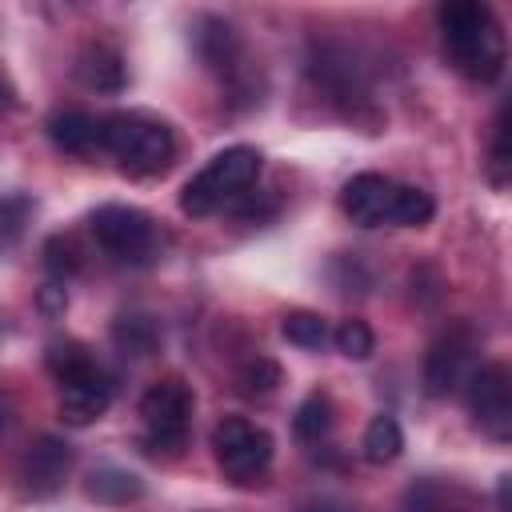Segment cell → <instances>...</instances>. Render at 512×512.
I'll use <instances>...</instances> for the list:
<instances>
[{
    "mask_svg": "<svg viewBox=\"0 0 512 512\" xmlns=\"http://www.w3.org/2000/svg\"><path fill=\"white\" fill-rule=\"evenodd\" d=\"M444 52L456 72L468 80H496L504 72V32L488 4L480 0H448L440 4Z\"/></svg>",
    "mask_w": 512,
    "mask_h": 512,
    "instance_id": "1",
    "label": "cell"
},
{
    "mask_svg": "<svg viewBox=\"0 0 512 512\" xmlns=\"http://www.w3.org/2000/svg\"><path fill=\"white\" fill-rule=\"evenodd\" d=\"M340 208L352 224L360 228H380V224H400V228H420L432 220L436 204L424 188L396 184L380 172H360L344 184Z\"/></svg>",
    "mask_w": 512,
    "mask_h": 512,
    "instance_id": "2",
    "label": "cell"
},
{
    "mask_svg": "<svg viewBox=\"0 0 512 512\" xmlns=\"http://www.w3.org/2000/svg\"><path fill=\"white\" fill-rule=\"evenodd\" d=\"M104 152L116 156V164L124 172L136 176H152L164 172L176 156V136L168 124L140 116V112H116L104 116Z\"/></svg>",
    "mask_w": 512,
    "mask_h": 512,
    "instance_id": "3",
    "label": "cell"
},
{
    "mask_svg": "<svg viewBox=\"0 0 512 512\" xmlns=\"http://www.w3.org/2000/svg\"><path fill=\"white\" fill-rule=\"evenodd\" d=\"M260 176V152L248 144H232L224 152H216L180 192V208L188 216H212L220 212L228 200H236L252 180Z\"/></svg>",
    "mask_w": 512,
    "mask_h": 512,
    "instance_id": "4",
    "label": "cell"
},
{
    "mask_svg": "<svg viewBox=\"0 0 512 512\" xmlns=\"http://www.w3.org/2000/svg\"><path fill=\"white\" fill-rule=\"evenodd\" d=\"M192 388L176 376L156 380L140 396V420H144V448L152 456H180L188 444V424H192Z\"/></svg>",
    "mask_w": 512,
    "mask_h": 512,
    "instance_id": "5",
    "label": "cell"
},
{
    "mask_svg": "<svg viewBox=\"0 0 512 512\" xmlns=\"http://www.w3.org/2000/svg\"><path fill=\"white\" fill-rule=\"evenodd\" d=\"M212 452L232 484H256L272 464V436L244 416H224L212 428Z\"/></svg>",
    "mask_w": 512,
    "mask_h": 512,
    "instance_id": "6",
    "label": "cell"
},
{
    "mask_svg": "<svg viewBox=\"0 0 512 512\" xmlns=\"http://www.w3.org/2000/svg\"><path fill=\"white\" fill-rule=\"evenodd\" d=\"M96 244L120 264H148L156 252V224L128 204H100L88 220Z\"/></svg>",
    "mask_w": 512,
    "mask_h": 512,
    "instance_id": "7",
    "label": "cell"
},
{
    "mask_svg": "<svg viewBox=\"0 0 512 512\" xmlns=\"http://www.w3.org/2000/svg\"><path fill=\"white\" fill-rule=\"evenodd\" d=\"M468 408L492 440L512 436V376L504 364H480L468 380Z\"/></svg>",
    "mask_w": 512,
    "mask_h": 512,
    "instance_id": "8",
    "label": "cell"
},
{
    "mask_svg": "<svg viewBox=\"0 0 512 512\" xmlns=\"http://www.w3.org/2000/svg\"><path fill=\"white\" fill-rule=\"evenodd\" d=\"M476 372V344L468 332H444L432 348H428V360H424V388L428 396H452L460 388H468Z\"/></svg>",
    "mask_w": 512,
    "mask_h": 512,
    "instance_id": "9",
    "label": "cell"
},
{
    "mask_svg": "<svg viewBox=\"0 0 512 512\" xmlns=\"http://www.w3.org/2000/svg\"><path fill=\"white\" fill-rule=\"evenodd\" d=\"M108 404H112V380L96 360L60 380V416H64V424H76V428L92 424L108 412Z\"/></svg>",
    "mask_w": 512,
    "mask_h": 512,
    "instance_id": "10",
    "label": "cell"
},
{
    "mask_svg": "<svg viewBox=\"0 0 512 512\" xmlns=\"http://www.w3.org/2000/svg\"><path fill=\"white\" fill-rule=\"evenodd\" d=\"M68 468H72V452H68V444L56 440V436H40V440L24 452V484H28L32 496H52V492L64 484Z\"/></svg>",
    "mask_w": 512,
    "mask_h": 512,
    "instance_id": "11",
    "label": "cell"
},
{
    "mask_svg": "<svg viewBox=\"0 0 512 512\" xmlns=\"http://www.w3.org/2000/svg\"><path fill=\"white\" fill-rule=\"evenodd\" d=\"M48 136L60 152L72 156H96L104 152V116L80 112V108H64L48 116Z\"/></svg>",
    "mask_w": 512,
    "mask_h": 512,
    "instance_id": "12",
    "label": "cell"
},
{
    "mask_svg": "<svg viewBox=\"0 0 512 512\" xmlns=\"http://www.w3.org/2000/svg\"><path fill=\"white\" fill-rule=\"evenodd\" d=\"M76 76L84 88H96V92H120L124 88V64H120V52L108 48V44H88L76 60Z\"/></svg>",
    "mask_w": 512,
    "mask_h": 512,
    "instance_id": "13",
    "label": "cell"
},
{
    "mask_svg": "<svg viewBox=\"0 0 512 512\" xmlns=\"http://www.w3.org/2000/svg\"><path fill=\"white\" fill-rule=\"evenodd\" d=\"M140 492H144L140 476H132V472H124V468H100V472H92V480H88V496H92V500H104V504H128V500H136Z\"/></svg>",
    "mask_w": 512,
    "mask_h": 512,
    "instance_id": "14",
    "label": "cell"
},
{
    "mask_svg": "<svg viewBox=\"0 0 512 512\" xmlns=\"http://www.w3.org/2000/svg\"><path fill=\"white\" fill-rule=\"evenodd\" d=\"M400 448H404V432H400L396 416L384 412V416H376V420L364 428V456H368L372 464H388V460H396Z\"/></svg>",
    "mask_w": 512,
    "mask_h": 512,
    "instance_id": "15",
    "label": "cell"
},
{
    "mask_svg": "<svg viewBox=\"0 0 512 512\" xmlns=\"http://www.w3.org/2000/svg\"><path fill=\"white\" fill-rule=\"evenodd\" d=\"M292 428H296V436H300L304 444L324 440V436L332 432V400H328L324 392H312V396H308V400L296 408Z\"/></svg>",
    "mask_w": 512,
    "mask_h": 512,
    "instance_id": "16",
    "label": "cell"
},
{
    "mask_svg": "<svg viewBox=\"0 0 512 512\" xmlns=\"http://www.w3.org/2000/svg\"><path fill=\"white\" fill-rule=\"evenodd\" d=\"M112 336L124 348V356H148L156 348V340H160V332H156V324L148 316H120Z\"/></svg>",
    "mask_w": 512,
    "mask_h": 512,
    "instance_id": "17",
    "label": "cell"
},
{
    "mask_svg": "<svg viewBox=\"0 0 512 512\" xmlns=\"http://www.w3.org/2000/svg\"><path fill=\"white\" fill-rule=\"evenodd\" d=\"M284 336L296 348H320L328 340V324L316 312H288L284 316Z\"/></svg>",
    "mask_w": 512,
    "mask_h": 512,
    "instance_id": "18",
    "label": "cell"
},
{
    "mask_svg": "<svg viewBox=\"0 0 512 512\" xmlns=\"http://www.w3.org/2000/svg\"><path fill=\"white\" fill-rule=\"evenodd\" d=\"M336 348H340L348 360H368V356L376 352V336H372V328H368L364 320H344V324L336 328Z\"/></svg>",
    "mask_w": 512,
    "mask_h": 512,
    "instance_id": "19",
    "label": "cell"
},
{
    "mask_svg": "<svg viewBox=\"0 0 512 512\" xmlns=\"http://www.w3.org/2000/svg\"><path fill=\"white\" fill-rule=\"evenodd\" d=\"M276 384H280V368L272 360H264V356H256V360H248L240 368V392H248V396H264Z\"/></svg>",
    "mask_w": 512,
    "mask_h": 512,
    "instance_id": "20",
    "label": "cell"
},
{
    "mask_svg": "<svg viewBox=\"0 0 512 512\" xmlns=\"http://www.w3.org/2000/svg\"><path fill=\"white\" fill-rule=\"evenodd\" d=\"M44 256H48V268L52 272H76L80 268V252H76V244L68 236H52L48 248H44Z\"/></svg>",
    "mask_w": 512,
    "mask_h": 512,
    "instance_id": "21",
    "label": "cell"
},
{
    "mask_svg": "<svg viewBox=\"0 0 512 512\" xmlns=\"http://www.w3.org/2000/svg\"><path fill=\"white\" fill-rule=\"evenodd\" d=\"M0 424H4V416H0Z\"/></svg>",
    "mask_w": 512,
    "mask_h": 512,
    "instance_id": "22",
    "label": "cell"
}]
</instances>
